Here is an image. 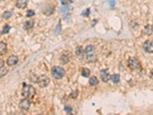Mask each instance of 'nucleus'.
Masks as SVG:
<instances>
[{"label":"nucleus","mask_w":153,"mask_h":115,"mask_svg":"<svg viewBox=\"0 0 153 115\" xmlns=\"http://www.w3.org/2000/svg\"><path fill=\"white\" fill-rule=\"evenodd\" d=\"M35 88H33L31 85H28V84H23V88H22V96H23L25 99H29V98H32L33 96L35 95Z\"/></svg>","instance_id":"f257e3e1"},{"label":"nucleus","mask_w":153,"mask_h":115,"mask_svg":"<svg viewBox=\"0 0 153 115\" xmlns=\"http://www.w3.org/2000/svg\"><path fill=\"white\" fill-rule=\"evenodd\" d=\"M84 53L86 55V58H87L88 62H95L96 61V55H95V47L93 45H88L86 46L85 50H84Z\"/></svg>","instance_id":"f03ea898"},{"label":"nucleus","mask_w":153,"mask_h":115,"mask_svg":"<svg viewBox=\"0 0 153 115\" xmlns=\"http://www.w3.org/2000/svg\"><path fill=\"white\" fill-rule=\"evenodd\" d=\"M51 74H52L53 77L56 79H61L63 77V76L65 75V70L61 66H54L51 69Z\"/></svg>","instance_id":"7ed1b4c3"},{"label":"nucleus","mask_w":153,"mask_h":115,"mask_svg":"<svg viewBox=\"0 0 153 115\" xmlns=\"http://www.w3.org/2000/svg\"><path fill=\"white\" fill-rule=\"evenodd\" d=\"M33 82H36L39 86H41L42 88L44 87H47L48 84L50 83V78L46 76H36V79Z\"/></svg>","instance_id":"20e7f679"},{"label":"nucleus","mask_w":153,"mask_h":115,"mask_svg":"<svg viewBox=\"0 0 153 115\" xmlns=\"http://www.w3.org/2000/svg\"><path fill=\"white\" fill-rule=\"evenodd\" d=\"M128 66L132 69V70H139L140 69V63L139 61L135 57H132V58L129 59L128 61Z\"/></svg>","instance_id":"39448f33"},{"label":"nucleus","mask_w":153,"mask_h":115,"mask_svg":"<svg viewBox=\"0 0 153 115\" xmlns=\"http://www.w3.org/2000/svg\"><path fill=\"white\" fill-rule=\"evenodd\" d=\"M19 108L23 111H28L30 108V101L29 100V99H22L19 100Z\"/></svg>","instance_id":"423d86ee"},{"label":"nucleus","mask_w":153,"mask_h":115,"mask_svg":"<svg viewBox=\"0 0 153 115\" xmlns=\"http://www.w3.org/2000/svg\"><path fill=\"white\" fill-rule=\"evenodd\" d=\"M100 76L101 79L103 80L104 82H107L110 80V74H109L107 69H102L100 71Z\"/></svg>","instance_id":"0eeeda50"},{"label":"nucleus","mask_w":153,"mask_h":115,"mask_svg":"<svg viewBox=\"0 0 153 115\" xmlns=\"http://www.w3.org/2000/svg\"><path fill=\"white\" fill-rule=\"evenodd\" d=\"M143 48L147 53H153V43L152 41H146L143 44Z\"/></svg>","instance_id":"6e6552de"},{"label":"nucleus","mask_w":153,"mask_h":115,"mask_svg":"<svg viewBox=\"0 0 153 115\" xmlns=\"http://www.w3.org/2000/svg\"><path fill=\"white\" fill-rule=\"evenodd\" d=\"M18 57L17 56V55H11V56L8 57V60H6V64H8V65H9V66L16 65V64H18Z\"/></svg>","instance_id":"1a4fd4ad"},{"label":"nucleus","mask_w":153,"mask_h":115,"mask_svg":"<svg viewBox=\"0 0 153 115\" xmlns=\"http://www.w3.org/2000/svg\"><path fill=\"white\" fill-rule=\"evenodd\" d=\"M28 2H29V0H17L16 7L18 8H20V9H23L27 7Z\"/></svg>","instance_id":"9d476101"},{"label":"nucleus","mask_w":153,"mask_h":115,"mask_svg":"<svg viewBox=\"0 0 153 115\" xmlns=\"http://www.w3.org/2000/svg\"><path fill=\"white\" fill-rule=\"evenodd\" d=\"M70 58H71V55L69 53H64L62 55V56H61V62L62 63V64H67L69 61H70Z\"/></svg>","instance_id":"9b49d317"},{"label":"nucleus","mask_w":153,"mask_h":115,"mask_svg":"<svg viewBox=\"0 0 153 115\" xmlns=\"http://www.w3.org/2000/svg\"><path fill=\"white\" fill-rule=\"evenodd\" d=\"M8 51V46L4 41H0V55H3Z\"/></svg>","instance_id":"f8f14e48"},{"label":"nucleus","mask_w":153,"mask_h":115,"mask_svg":"<svg viewBox=\"0 0 153 115\" xmlns=\"http://www.w3.org/2000/svg\"><path fill=\"white\" fill-rule=\"evenodd\" d=\"M110 80L114 83V84H117L118 82L120 81V76L118 74H114L110 76Z\"/></svg>","instance_id":"ddd939ff"},{"label":"nucleus","mask_w":153,"mask_h":115,"mask_svg":"<svg viewBox=\"0 0 153 115\" xmlns=\"http://www.w3.org/2000/svg\"><path fill=\"white\" fill-rule=\"evenodd\" d=\"M76 55H77L78 58L79 59H83V55H84V51L81 46H79L76 49Z\"/></svg>","instance_id":"4468645a"},{"label":"nucleus","mask_w":153,"mask_h":115,"mask_svg":"<svg viewBox=\"0 0 153 115\" xmlns=\"http://www.w3.org/2000/svg\"><path fill=\"white\" fill-rule=\"evenodd\" d=\"M34 27V21L33 20H28L24 23V29H30Z\"/></svg>","instance_id":"2eb2a0df"},{"label":"nucleus","mask_w":153,"mask_h":115,"mask_svg":"<svg viewBox=\"0 0 153 115\" xmlns=\"http://www.w3.org/2000/svg\"><path fill=\"white\" fill-rule=\"evenodd\" d=\"M98 79H97L96 76H91V77L89 78V84L91 85V86H96L97 84H98Z\"/></svg>","instance_id":"dca6fc26"},{"label":"nucleus","mask_w":153,"mask_h":115,"mask_svg":"<svg viewBox=\"0 0 153 115\" xmlns=\"http://www.w3.org/2000/svg\"><path fill=\"white\" fill-rule=\"evenodd\" d=\"M12 15H13V12H12V11H8V10H6V11H5L4 13H3L2 18H3V19H5V20H8V19L11 18Z\"/></svg>","instance_id":"f3484780"},{"label":"nucleus","mask_w":153,"mask_h":115,"mask_svg":"<svg viewBox=\"0 0 153 115\" xmlns=\"http://www.w3.org/2000/svg\"><path fill=\"white\" fill-rule=\"evenodd\" d=\"M144 31L148 35H152V25H147L144 29Z\"/></svg>","instance_id":"a211bd4d"},{"label":"nucleus","mask_w":153,"mask_h":115,"mask_svg":"<svg viewBox=\"0 0 153 115\" xmlns=\"http://www.w3.org/2000/svg\"><path fill=\"white\" fill-rule=\"evenodd\" d=\"M8 69L6 68V67L1 66L0 67V77H1V76H6V75L8 74Z\"/></svg>","instance_id":"6ab92c4d"},{"label":"nucleus","mask_w":153,"mask_h":115,"mask_svg":"<svg viewBox=\"0 0 153 115\" xmlns=\"http://www.w3.org/2000/svg\"><path fill=\"white\" fill-rule=\"evenodd\" d=\"M82 76L84 77H89L90 76V70L88 68H83L82 69Z\"/></svg>","instance_id":"aec40b11"},{"label":"nucleus","mask_w":153,"mask_h":115,"mask_svg":"<svg viewBox=\"0 0 153 115\" xmlns=\"http://www.w3.org/2000/svg\"><path fill=\"white\" fill-rule=\"evenodd\" d=\"M9 31H10V26L6 24V25H5L4 27H3L2 33L3 34H6V33H8V32H9Z\"/></svg>","instance_id":"412c9836"},{"label":"nucleus","mask_w":153,"mask_h":115,"mask_svg":"<svg viewBox=\"0 0 153 115\" xmlns=\"http://www.w3.org/2000/svg\"><path fill=\"white\" fill-rule=\"evenodd\" d=\"M69 10H70L69 6H64V7H62V8H61L60 11H61V13H62V14H67Z\"/></svg>","instance_id":"4be33fe9"},{"label":"nucleus","mask_w":153,"mask_h":115,"mask_svg":"<svg viewBox=\"0 0 153 115\" xmlns=\"http://www.w3.org/2000/svg\"><path fill=\"white\" fill-rule=\"evenodd\" d=\"M35 15V11L32 9H29L27 11V17H29V18H30V17H33V16Z\"/></svg>","instance_id":"5701e85b"},{"label":"nucleus","mask_w":153,"mask_h":115,"mask_svg":"<svg viewBox=\"0 0 153 115\" xmlns=\"http://www.w3.org/2000/svg\"><path fill=\"white\" fill-rule=\"evenodd\" d=\"M61 2L63 6H69V4L72 2V0H61Z\"/></svg>","instance_id":"b1692460"},{"label":"nucleus","mask_w":153,"mask_h":115,"mask_svg":"<svg viewBox=\"0 0 153 115\" xmlns=\"http://www.w3.org/2000/svg\"><path fill=\"white\" fill-rule=\"evenodd\" d=\"M89 13H90V9L87 8L86 11H83V13H82V16H83V17H87V16H89Z\"/></svg>","instance_id":"393cba45"},{"label":"nucleus","mask_w":153,"mask_h":115,"mask_svg":"<svg viewBox=\"0 0 153 115\" xmlns=\"http://www.w3.org/2000/svg\"><path fill=\"white\" fill-rule=\"evenodd\" d=\"M64 110H65V111L66 112H68V113H70V112H72V107H70V106H66L65 108H64Z\"/></svg>","instance_id":"a878e982"},{"label":"nucleus","mask_w":153,"mask_h":115,"mask_svg":"<svg viewBox=\"0 0 153 115\" xmlns=\"http://www.w3.org/2000/svg\"><path fill=\"white\" fill-rule=\"evenodd\" d=\"M57 29H58V31H56V33L59 34L61 32V24H59L58 27H57Z\"/></svg>","instance_id":"bb28decb"},{"label":"nucleus","mask_w":153,"mask_h":115,"mask_svg":"<svg viewBox=\"0 0 153 115\" xmlns=\"http://www.w3.org/2000/svg\"><path fill=\"white\" fill-rule=\"evenodd\" d=\"M3 64H4V61H3L2 59L0 58V67L3 66Z\"/></svg>","instance_id":"cd10ccee"},{"label":"nucleus","mask_w":153,"mask_h":115,"mask_svg":"<svg viewBox=\"0 0 153 115\" xmlns=\"http://www.w3.org/2000/svg\"><path fill=\"white\" fill-rule=\"evenodd\" d=\"M114 5H115V0H111V7L114 8Z\"/></svg>","instance_id":"c85d7f7f"},{"label":"nucleus","mask_w":153,"mask_h":115,"mask_svg":"<svg viewBox=\"0 0 153 115\" xmlns=\"http://www.w3.org/2000/svg\"><path fill=\"white\" fill-rule=\"evenodd\" d=\"M38 115H42V114H38Z\"/></svg>","instance_id":"c756f323"},{"label":"nucleus","mask_w":153,"mask_h":115,"mask_svg":"<svg viewBox=\"0 0 153 115\" xmlns=\"http://www.w3.org/2000/svg\"><path fill=\"white\" fill-rule=\"evenodd\" d=\"M0 34H1V33H0Z\"/></svg>","instance_id":"7c9ffc66"}]
</instances>
